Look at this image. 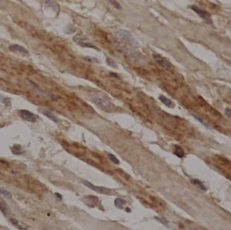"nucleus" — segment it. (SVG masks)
I'll return each instance as SVG.
<instances>
[{"label": "nucleus", "mask_w": 231, "mask_h": 230, "mask_svg": "<svg viewBox=\"0 0 231 230\" xmlns=\"http://www.w3.org/2000/svg\"><path fill=\"white\" fill-rule=\"evenodd\" d=\"M73 40L75 43H77V44L81 47H87V48H92L96 49L97 51H99L97 47L95 46L91 42H90L86 36L81 35V34H77L73 37Z\"/></svg>", "instance_id": "1"}, {"label": "nucleus", "mask_w": 231, "mask_h": 230, "mask_svg": "<svg viewBox=\"0 0 231 230\" xmlns=\"http://www.w3.org/2000/svg\"><path fill=\"white\" fill-rule=\"evenodd\" d=\"M41 112H42V113L43 114V115H45V116L47 117H49V118L52 119V121H55V122H58V117H57L56 115H55L54 114L52 113V112H51L50 111H49V110L43 109L42 111H41Z\"/></svg>", "instance_id": "9"}, {"label": "nucleus", "mask_w": 231, "mask_h": 230, "mask_svg": "<svg viewBox=\"0 0 231 230\" xmlns=\"http://www.w3.org/2000/svg\"><path fill=\"white\" fill-rule=\"evenodd\" d=\"M153 58H154L155 61L158 63L159 65L163 68H165L166 70H168L172 67V64H170L169 61H168L167 59L164 58V57L160 56V55L153 54Z\"/></svg>", "instance_id": "4"}, {"label": "nucleus", "mask_w": 231, "mask_h": 230, "mask_svg": "<svg viewBox=\"0 0 231 230\" xmlns=\"http://www.w3.org/2000/svg\"><path fill=\"white\" fill-rule=\"evenodd\" d=\"M85 198H86L85 200H87L89 202L87 203V205L88 206L89 205H93H93H95V203H97L98 200L96 196H85Z\"/></svg>", "instance_id": "12"}, {"label": "nucleus", "mask_w": 231, "mask_h": 230, "mask_svg": "<svg viewBox=\"0 0 231 230\" xmlns=\"http://www.w3.org/2000/svg\"><path fill=\"white\" fill-rule=\"evenodd\" d=\"M0 194H2L6 198H12V195L10 192L4 189H0Z\"/></svg>", "instance_id": "17"}, {"label": "nucleus", "mask_w": 231, "mask_h": 230, "mask_svg": "<svg viewBox=\"0 0 231 230\" xmlns=\"http://www.w3.org/2000/svg\"><path fill=\"white\" fill-rule=\"evenodd\" d=\"M159 99H160L161 101L166 106H167V107H168L172 108V107H175V105H174L173 102H172L171 100L168 99V98H166V97L161 95V96H160V97H159Z\"/></svg>", "instance_id": "10"}, {"label": "nucleus", "mask_w": 231, "mask_h": 230, "mask_svg": "<svg viewBox=\"0 0 231 230\" xmlns=\"http://www.w3.org/2000/svg\"><path fill=\"white\" fill-rule=\"evenodd\" d=\"M175 153V155L178 156L179 157H183L185 155V153H184V151H183V149L179 146H176Z\"/></svg>", "instance_id": "15"}, {"label": "nucleus", "mask_w": 231, "mask_h": 230, "mask_svg": "<svg viewBox=\"0 0 231 230\" xmlns=\"http://www.w3.org/2000/svg\"><path fill=\"white\" fill-rule=\"evenodd\" d=\"M9 49L11 51H13V52H19L23 54H28V51L27 49L17 44L10 45L9 47Z\"/></svg>", "instance_id": "8"}, {"label": "nucleus", "mask_w": 231, "mask_h": 230, "mask_svg": "<svg viewBox=\"0 0 231 230\" xmlns=\"http://www.w3.org/2000/svg\"><path fill=\"white\" fill-rule=\"evenodd\" d=\"M226 115H228V117H231V109L227 108V109H226Z\"/></svg>", "instance_id": "21"}, {"label": "nucleus", "mask_w": 231, "mask_h": 230, "mask_svg": "<svg viewBox=\"0 0 231 230\" xmlns=\"http://www.w3.org/2000/svg\"><path fill=\"white\" fill-rule=\"evenodd\" d=\"M20 115L24 120L30 121V122H35L37 120V117L35 114H33L27 110H21L20 111Z\"/></svg>", "instance_id": "7"}, {"label": "nucleus", "mask_w": 231, "mask_h": 230, "mask_svg": "<svg viewBox=\"0 0 231 230\" xmlns=\"http://www.w3.org/2000/svg\"><path fill=\"white\" fill-rule=\"evenodd\" d=\"M11 222H12V223L13 224H14V225L19 226V225H18V222H17L16 220L14 219H11Z\"/></svg>", "instance_id": "22"}, {"label": "nucleus", "mask_w": 231, "mask_h": 230, "mask_svg": "<svg viewBox=\"0 0 231 230\" xmlns=\"http://www.w3.org/2000/svg\"><path fill=\"white\" fill-rule=\"evenodd\" d=\"M93 101L95 103L99 108L104 111H107L110 109L111 107V103L105 98L100 96H95L93 97Z\"/></svg>", "instance_id": "3"}, {"label": "nucleus", "mask_w": 231, "mask_h": 230, "mask_svg": "<svg viewBox=\"0 0 231 230\" xmlns=\"http://www.w3.org/2000/svg\"><path fill=\"white\" fill-rule=\"evenodd\" d=\"M108 157H109V159H110V160L112 161L113 163H116V164H118L119 163V160L118 159L116 158V157H115L114 155H113L112 154H109L108 155Z\"/></svg>", "instance_id": "19"}, {"label": "nucleus", "mask_w": 231, "mask_h": 230, "mask_svg": "<svg viewBox=\"0 0 231 230\" xmlns=\"http://www.w3.org/2000/svg\"><path fill=\"white\" fill-rule=\"evenodd\" d=\"M191 183L193 184V185L196 186L197 187L199 188L200 189L202 190H206L205 186H204L203 184H202V182L199 181V180H195V179H191Z\"/></svg>", "instance_id": "13"}, {"label": "nucleus", "mask_w": 231, "mask_h": 230, "mask_svg": "<svg viewBox=\"0 0 231 230\" xmlns=\"http://www.w3.org/2000/svg\"><path fill=\"white\" fill-rule=\"evenodd\" d=\"M22 148L20 145H14V148H12V152H14L16 151V152H14V154H16V155H19V154H21Z\"/></svg>", "instance_id": "18"}, {"label": "nucleus", "mask_w": 231, "mask_h": 230, "mask_svg": "<svg viewBox=\"0 0 231 230\" xmlns=\"http://www.w3.org/2000/svg\"><path fill=\"white\" fill-rule=\"evenodd\" d=\"M125 203H126V201L121 198H116L114 201V204L116 205V207L118 209H122L123 205H124Z\"/></svg>", "instance_id": "14"}, {"label": "nucleus", "mask_w": 231, "mask_h": 230, "mask_svg": "<svg viewBox=\"0 0 231 230\" xmlns=\"http://www.w3.org/2000/svg\"><path fill=\"white\" fill-rule=\"evenodd\" d=\"M116 35L130 45H137V41H136L135 38L128 31L122 29H119L116 31Z\"/></svg>", "instance_id": "2"}, {"label": "nucleus", "mask_w": 231, "mask_h": 230, "mask_svg": "<svg viewBox=\"0 0 231 230\" xmlns=\"http://www.w3.org/2000/svg\"><path fill=\"white\" fill-rule=\"evenodd\" d=\"M191 8H192L193 10H194L197 14H198V15L201 17V18H203L206 22H207V23H212L211 16H210V14L209 13L206 12V11L202 10V9L198 8V7L196 6H192L191 7Z\"/></svg>", "instance_id": "6"}, {"label": "nucleus", "mask_w": 231, "mask_h": 230, "mask_svg": "<svg viewBox=\"0 0 231 230\" xmlns=\"http://www.w3.org/2000/svg\"><path fill=\"white\" fill-rule=\"evenodd\" d=\"M45 5H47L48 7H52V8H54L55 9L58 8V5H57V3L56 2H54L53 0H46V1H45Z\"/></svg>", "instance_id": "16"}, {"label": "nucleus", "mask_w": 231, "mask_h": 230, "mask_svg": "<svg viewBox=\"0 0 231 230\" xmlns=\"http://www.w3.org/2000/svg\"><path fill=\"white\" fill-rule=\"evenodd\" d=\"M156 219H158L159 221H160L162 223L164 224V225H168V221H166V220H164V219H162L158 218V217H156Z\"/></svg>", "instance_id": "20"}, {"label": "nucleus", "mask_w": 231, "mask_h": 230, "mask_svg": "<svg viewBox=\"0 0 231 230\" xmlns=\"http://www.w3.org/2000/svg\"><path fill=\"white\" fill-rule=\"evenodd\" d=\"M83 183L84 184V185H85L87 187L89 188L90 189L93 190L97 192L98 193H101V194H109L110 193V190L108 189V188L101 187V186H96L93 185L91 183L87 181H85V180H83Z\"/></svg>", "instance_id": "5"}, {"label": "nucleus", "mask_w": 231, "mask_h": 230, "mask_svg": "<svg viewBox=\"0 0 231 230\" xmlns=\"http://www.w3.org/2000/svg\"><path fill=\"white\" fill-rule=\"evenodd\" d=\"M0 210L5 215H7V212L9 211V208L7 207L6 203L3 201L2 199L0 198Z\"/></svg>", "instance_id": "11"}]
</instances>
